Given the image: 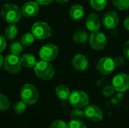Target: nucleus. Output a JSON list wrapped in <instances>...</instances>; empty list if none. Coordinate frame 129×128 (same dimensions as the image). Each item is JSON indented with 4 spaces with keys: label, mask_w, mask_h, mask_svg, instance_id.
Returning a JSON list of instances; mask_svg holds the SVG:
<instances>
[{
    "label": "nucleus",
    "mask_w": 129,
    "mask_h": 128,
    "mask_svg": "<svg viewBox=\"0 0 129 128\" xmlns=\"http://www.w3.org/2000/svg\"><path fill=\"white\" fill-rule=\"evenodd\" d=\"M85 117L92 121H100L104 118V114L102 110L94 105H88L85 110Z\"/></svg>",
    "instance_id": "11"
},
{
    "label": "nucleus",
    "mask_w": 129,
    "mask_h": 128,
    "mask_svg": "<svg viewBox=\"0 0 129 128\" xmlns=\"http://www.w3.org/2000/svg\"><path fill=\"white\" fill-rule=\"evenodd\" d=\"M21 66V61L18 55H15L13 54H9L5 57L4 60V67L5 70L10 73H17L20 70Z\"/></svg>",
    "instance_id": "8"
},
{
    "label": "nucleus",
    "mask_w": 129,
    "mask_h": 128,
    "mask_svg": "<svg viewBox=\"0 0 129 128\" xmlns=\"http://www.w3.org/2000/svg\"><path fill=\"white\" fill-rule=\"evenodd\" d=\"M10 107V102L8 99V97L0 94V111H6Z\"/></svg>",
    "instance_id": "26"
},
{
    "label": "nucleus",
    "mask_w": 129,
    "mask_h": 128,
    "mask_svg": "<svg viewBox=\"0 0 129 128\" xmlns=\"http://www.w3.org/2000/svg\"><path fill=\"white\" fill-rule=\"evenodd\" d=\"M114 61H115L116 66H121L124 63V59H123V57H121V56H117V57L114 59Z\"/></svg>",
    "instance_id": "33"
},
{
    "label": "nucleus",
    "mask_w": 129,
    "mask_h": 128,
    "mask_svg": "<svg viewBox=\"0 0 129 128\" xmlns=\"http://www.w3.org/2000/svg\"><path fill=\"white\" fill-rule=\"evenodd\" d=\"M70 115L73 119L81 120L83 117H85V113H84V111L81 110L79 108H76L71 112Z\"/></svg>",
    "instance_id": "28"
},
{
    "label": "nucleus",
    "mask_w": 129,
    "mask_h": 128,
    "mask_svg": "<svg viewBox=\"0 0 129 128\" xmlns=\"http://www.w3.org/2000/svg\"><path fill=\"white\" fill-rule=\"evenodd\" d=\"M114 7L120 11H125L129 8V0H113Z\"/></svg>",
    "instance_id": "23"
},
{
    "label": "nucleus",
    "mask_w": 129,
    "mask_h": 128,
    "mask_svg": "<svg viewBox=\"0 0 129 128\" xmlns=\"http://www.w3.org/2000/svg\"><path fill=\"white\" fill-rule=\"evenodd\" d=\"M1 14L5 21L9 23H15L18 22L21 17V11L20 8L11 3L5 4L1 9Z\"/></svg>",
    "instance_id": "1"
},
{
    "label": "nucleus",
    "mask_w": 129,
    "mask_h": 128,
    "mask_svg": "<svg viewBox=\"0 0 129 128\" xmlns=\"http://www.w3.org/2000/svg\"><path fill=\"white\" fill-rule=\"evenodd\" d=\"M21 64L26 68H31L34 67V66L36 63V57L30 54H26L23 55V57L20 58Z\"/></svg>",
    "instance_id": "18"
},
{
    "label": "nucleus",
    "mask_w": 129,
    "mask_h": 128,
    "mask_svg": "<svg viewBox=\"0 0 129 128\" xmlns=\"http://www.w3.org/2000/svg\"><path fill=\"white\" fill-rule=\"evenodd\" d=\"M123 54L125 57V58L129 60V40L127 41L123 47Z\"/></svg>",
    "instance_id": "31"
},
{
    "label": "nucleus",
    "mask_w": 129,
    "mask_h": 128,
    "mask_svg": "<svg viewBox=\"0 0 129 128\" xmlns=\"http://www.w3.org/2000/svg\"><path fill=\"white\" fill-rule=\"evenodd\" d=\"M70 15L74 20H79L83 18L85 16V10L82 5L79 4H75L71 6L70 9Z\"/></svg>",
    "instance_id": "16"
},
{
    "label": "nucleus",
    "mask_w": 129,
    "mask_h": 128,
    "mask_svg": "<svg viewBox=\"0 0 129 128\" xmlns=\"http://www.w3.org/2000/svg\"><path fill=\"white\" fill-rule=\"evenodd\" d=\"M39 4L42 5H49L50 3H51L53 2V0H36Z\"/></svg>",
    "instance_id": "34"
},
{
    "label": "nucleus",
    "mask_w": 129,
    "mask_h": 128,
    "mask_svg": "<svg viewBox=\"0 0 129 128\" xmlns=\"http://www.w3.org/2000/svg\"><path fill=\"white\" fill-rule=\"evenodd\" d=\"M124 26L128 31H129V16H128L124 20Z\"/></svg>",
    "instance_id": "35"
},
{
    "label": "nucleus",
    "mask_w": 129,
    "mask_h": 128,
    "mask_svg": "<svg viewBox=\"0 0 129 128\" xmlns=\"http://www.w3.org/2000/svg\"><path fill=\"white\" fill-rule=\"evenodd\" d=\"M32 34L38 39H46L51 35V28L48 23L39 21L35 23L31 29Z\"/></svg>",
    "instance_id": "5"
},
{
    "label": "nucleus",
    "mask_w": 129,
    "mask_h": 128,
    "mask_svg": "<svg viewBox=\"0 0 129 128\" xmlns=\"http://www.w3.org/2000/svg\"><path fill=\"white\" fill-rule=\"evenodd\" d=\"M10 51L11 54L15 55H19L23 51V45L19 41H14L10 45Z\"/></svg>",
    "instance_id": "25"
},
{
    "label": "nucleus",
    "mask_w": 129,
    "mask_h": 128,
    "mask_svg": "<svg viewBox=\"0 0 129 128\" xmlns=\"http://www.w3.org/2000/svg\"><path fill=\"white\" fill-rule=\"evenodd\" d=\"M6 47V41H5V38L0 35V53L2 52Z\"/></svg>",
    "instance_id": "32"
},
{
    "label": "nucleus",
    "mask_w": 129,
    "mask_h": 128,
    "mask_svg": "<svg viewBox=\"0 0 129 128\" xmlns=\"http://www.w3.org/2000/svg\"><path fill=\"white\" fill-rule=\"evenodd\" d=\"M88 41L90 46L96 51L104 50L108 43L107 36L99 31L92 32L88 38Z\"/></svg>",
    "instance_id": "6"
},
{
    "label": "nucleus",
    "mask_w": 129,
    "mask_h": 128,
    "mask_svg": "<svg viewBox=\"0 0 129 128\" xmlns=\"http://www.w3.org/2000/svg\"><path fill=\"white\" fill-rule=\"evenodd\" d=\"M4 58H3V57H2V55L0 54V68L2 66H4Z\"/></svg>",
    "instance_id": "36"
},
{
    "label": "nucleus",
    "mask_w": 129,
    "mask_h": 128,
    "mask_svg": "<svg viewBox=\"0 0 129 128\" xmlns=\"http://www.w3.org/2000/svg\"><path fill=\"white\" fill-rule=\"evenodd\" d=\"M89 35L88 32L85 30H78L76 31L73 36V41L77 44H84L88 39Z\"/></svg>",
    "instance_id": "19"
},
{
    "label": "nucleus",
    "mask_w": 129,
    "mask_h": 128,
    "mask_svg": "<svg viewBox=\"0 0 129 128\" xmlns=\"http://www.w3.org/2000/svg\"><path fill=\"white\" fill-rule=\"evenodd\" d=\"M39 7L37 2H27L22 6L20 11L23 16L25 17H32L37 14Z\"/></svg>",
    "instance_id": "13"
},
{
    "label": "nucleus",
    "mask_w": 129,
    "mask_h": 128,
    "mask_svg": "<svg viewBox=\"0 0 129 128\" xmlns=\"http://www.w3.org/2000/svg\"><path fill=\"white\" fill-rule=\"evenodd\" d=\"M102 21L104 27L109 29H113L118 26L119 23V17L116 11H109L104 14Z\"/></svg>",
    "instance_id": "12"
},
{
    "label": "nucleus",
    "mask_w": 129,
    "mask_h": 128,
    "mask_svg": "<svg viewBox=\"0 0 129 128\" xmlns=\"http://www.w3.org/2000/svg\"><path fill=\"white\" fill-rule=\"evenodd\" d=\"M67 128H87V127L82 121L73 119L67 124Z\"/></svg>",
    "instance_id": "27"
},
{
    "label": "nucleus",
    "mask_w": 129,
    "mask_h": 128,
    "mask_svg": "<svg viewBox=\"0 0 129 128\" xmlns=\"http://www.w3.org/2000/svg\"><path fill=\"white\" fill-rule=\"evenodd\" d=\"M21 100L27 105L36 103L39 99V92L37 88L32 84H25L20 92Z\"/></svg>",
    "instance_id": "3"
},
{
    "label": "nucleus",
    "mask_w": 129,
    "mask_h": 128,
    "mask_svg": "<svg viewBox=\"0 0 129 128\" xmlns=\"http://www.w3.org/2000/svg\"><path fill=\"white\" fill-rule=\"evenodd\" d=\"M13 109H14V111L16 114H17V115L23 114L26 109V103H25L22 100L20 101H17L14 103Z\"/></svg>",
    "instance_id": "22"
},
{
    "label": "nucleus",
    "mask_w": 129,
    "mask_h": 128,
    "mask_svg": "<svg viewBox=\"0 0 129 128\" xmlns=\"http://www.w3.org/2000/svg\"><path fill=\"white\" fill-rule=\"evenodd\" d=\"M115 92V89L113 88V85H108L107 87L104 88V89L103 90V95L104 97H111Z\"/></svg>",
    "instance_id": "30"
},
{
    "label": "nucleus",
    "mask_w": 129,
    "mask_h": 128,
    "mask_svg": "<svg viewBox=\"0 0 129 128\" xmlns=\"http://www.w3.org/2000/svg\"><path fill=\"white\" fill-rule=\"evenodd\" d=\"M115 91L123 93L129 90V75L125 73H119L114 76L112 81Z\"/></svg>",
    "instance_id": "9"
},
{
    "label": "nucleus",
    "mask_w": 129,
    "mask_h": 128,
    "mask_svg": "<svg viewBox=\"0 0 129 128\" xmlns=\"http://www.w3.org/2000/svg\"><path fill=\"white\" fill-rule=\"evenodd\" d=\"M50 128H67V124L61 120H56L51 124Z\"/></svg>",
    "instance_id": "29"
},
{
    "label": "nucleus",
    "mask_w": 129,
    "mask_h": 128,
    "mask_svg": "<svg viewBox=\"0 0 129 128\" xmlns=\"http://www.w3.org/2000/svg\"><path fill=\"white\" fill-rule=\"evenodd\" d=\"M58 3H66L69 0H56Z\"/></svg>",
    "instance_id": "37"
},
{
    "label": "nucleus",
    "mask_w": 129,
    "mask_h": 128,
    "mask_svg": "<svg viewBox=\"0 0 129 128\" xmlns=\"http://www.w3.org/2000/svg\"><path fill=\"white\" fill-rule=\"evenodd\" d=\"M0 2H1V0H0Z\"/></svg>",
    "instance_id": "38"
},
{
    "label": "nucleus",
    "mask_w": 129,
    "mask_h": 128,
    "mask_svg": "<svg viewBox=\"0 0 129 128\" xmlns=\"http://www.w3.org/2000/svg\"><path fill=\"white\" fill-rule=\"evenodd\" d=\"M107 0H90V5L95 11H102L107 5Z\"/></svg>",
    "instance_id": "21"
},
{
    "label": "nucleus",
    "mask_w": 129,
    "mask_h": 128,
    "mask_svg": "<svg viewBox=\"0 0 129 128\" xmlns=\"http://www.w3.org/2000/svg\"><path fill=\"white\" fill-rule=\"evenodd\" d=\"M73 67L78 71H85L88 67V60L82 54H77L72 60Z\"/></svg>",
    "instance_id": "15"
},
{
    "label": "nucleus",
    "mask_w": 129,
    "mask_h": 128,
    "mask_svg": "<svg viewBox=\"0 0 129 128\" xmlns=\"http://www.w3.org/2000/svg\"><path fill=\"white\" fill-rule=\"evenodd\" d=\"M69 101L70 104L75 108H84L88 105L89 97L88 95L82 91H74L70 93L69 97Z\"/></svg>",
    "instance_id": "4"
},
{
    "label": "nucleus",
    "mask_w": 129,
    "mask_h": 128,
    "mask_svg": "<svg viewBox=\"0 0 129 128\" xmlns=\"http://www.w3.org/2000/svg\"><path fill=\"white\" fill-rule=\"evenodd\" d=\"M85 25L89 31H98L101 27V19L99 15L96 13H91L86 18Z\"/></svg>",
    "instance_id": "14"
},
{
    "label": "nucleus",
    "mask_w": 129,
    "mask_h": 128,
    "mask_svg": "<svg viewBox=\"0 0 129 128\" xmlns=\"http://www.w3.org/2000/svg\"><path fill=\"white\" fill-rule=\"evenodd\" d=\"M17 32H18V29L17 26L15 25V23H11L6 27L5 30V38L10 40L14 39L17 36Z\"/></svg>",
    "instance_id": "20"
},
{
    "label": "nucleus",
    "mask_w": 129,
    "mask_h": 128,
    "mask_svg": "<svg viewBox=\"0 0 129 128\" xmlns=\"http://www.w3.org/2000/svg\"><path fill=\"white\" fill-rule=\"evenodd\" d=\"M34 72L36 76L42 80H50L54 75V69L53 66L45 60L36 62L34 66Z\"/></svg>",
    "instance_id": "2"
},
{
    "label": "nucleus",
    "mask_w": 129,
    "mask_h": 128,
    "mask_svg": "<svg viewBox=\"0 0 129 128\" xmlns=\"http://www.w3.org/2000/svg\"><path fill=\"white\" fill-rule=\"evenodd\" d=\"M55 94L57 96V97L60 98V100H66L69 99V97L70 95V91L67 86L63 84H59L55 89Z\"/></svg>",
    "instance_id": "17"
},
{
    "label": "nucleus",
    "mask_w": 129,
    "mask_h": 128,
    "mask_svg": "<svg viewBox=\"0 0 129 128\" xmlns=\"http://www.w3.org/2000/svg\"><path fill=\"white\" fill-rule=\"evenodd\" d=\"M35 37L32 33H25L22 37H21V43L24 46H30L33 45L34 42Z\"/></svg>",
    "instance_id": "24"
},
{
    "label": "nucleus",
    "mask_w": 129,
    "mask_h": 128,
    "mask_svg": "<svg viewBox=\"0 0 129 128\" xmlns=\"http://www.w3.org/2000/svg\"><path fill=\"white\" fill-rule=\"evenodd\" d=\"M116 63L113 58L110 57H104L101 58L97 63V70L99 73L104 75L112 73L116 68Z\"/></svg>",
    "instance_id": "7"
},
{
    "label": "nucleus",
    "mask_w": 129,
    "mask_h": 128,
    "mask_svg": "<svg viewBox=\"0 0 129 128\" xmlns=\"http://www.w3.org/2000/svg\"><path fill=\"white\" fill-rule=\"evenodd\" d=\"M58 55V48L53 44H47L42 47L39 51V57L45 61H52Z\"/></svg>",
    "instance_id": "10"
}]
</instances>
